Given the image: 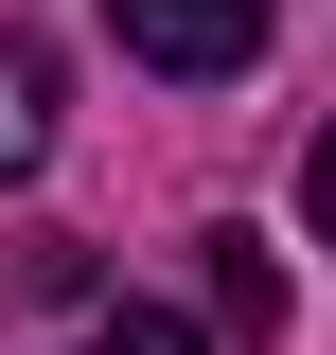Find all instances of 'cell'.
<instances>
[{
    "label": "cell",
    "mask_w": 336,
    "mask_h": 355,
    "mask_svg": "<svg viewBox=\"0 0 336 355\" xmlns=\"http://www.w3.org/2000/svg\"><path fill=\"white\" fill-rule=\"evenodd\" d=\"M301 214H319V249H336V125H319V160H301Z\"/></svg>",
    "instance_id": "obj_5"
},
{
    "label": "cell",
    "mask_w": 336,
    "mask_h": 355,
    "mask_svg": "<svg viewBox=\"0 0 336 355\" xmlns=\"http://www.w3.org/2000/svg\"><path fill=\"white\" fill-rule=\"evenodd\" d=\"M106 36H124L142 71L212 89V71H248V53H265V0H106Z\"/></svg>",
    "instance_id": "obj_1"
},
{
    "label": "cell",
    "mask_w": 336,
    "mask_h": 355,
    "mask_svg": "<svg viewBox=\"0 0 336 355\" xmlns=\"http://www.w3.org/2000/svg\"><path fill=\"white\" fill-rule=\"evenodd\" d=\"M71 355H195V320H160V302H106Z\"/></svg>",
    "instance_id": "obj_4"
},
{
    "label": "cell",
    "mask_w": 336,
    "mask_h": 355,
    "mask_svg": "<svg viewBox=\"0 0 336 355\" xmlns=\"http://www.w3.org/2000/svg\"><path fill=\"white\" fill-rule=\"evenodd\" d=\"M36 160H53V53L0 36V178H36Z\"/></svg>",
    "instance_id": "obj_2"
},
{
    "label": "cell",
    "mask_w": 336,
    "mask_h": 355,
    "mask_svg": "<svg viewBox=\"0 0 336 355\" xmlns=\"http://www.w3.org/2000/svg\"><path fill=\"white\" fill-rule=\"evenodd\" d=\"M212 302L248 320V338H283V266H265V231H212Z\"/></svg>",
    "instance_id": "obj_3"
}]
</instances>
